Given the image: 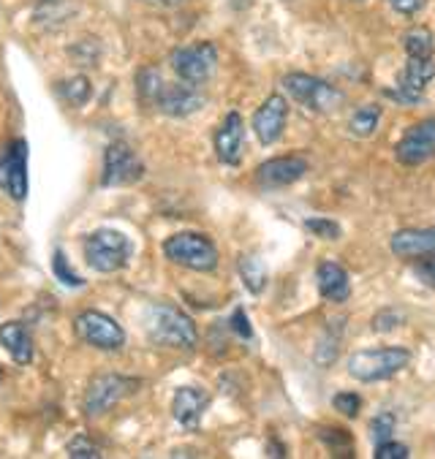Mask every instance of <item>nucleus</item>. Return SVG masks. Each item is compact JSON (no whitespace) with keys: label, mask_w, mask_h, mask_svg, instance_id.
Instances as JSON below:
<instances>
[{"label":"nucleus","mask_w":435,"mask_h":459,"mask_svg":"<svg viewBox=\"0 0 435 459\" xmlns=\"http://www.w3.org/2000/svg\"><path fill=\"white\" fill-rule=\"evenodd\" d=\"M142 4L161 6V9H174V6H183V4H188V0H142Z\"/></svg>","instance_id":"39"},{"label":"nucleus","mask_w":435,"mask_h":459,"mask_svg":"<svg viewBox=\"0 0 435 459\" xmlns=\"http://www.w3.org/2000/svg\"><path fill=\"white\" fill-rule=\"evenodd\" d=\"M171 68L180 76V82L204 84L218 68V49L210 41L180 47V49L171 52Z\"/></svg>","instance_id":"7"},{"label":"nucleus","mask_w":435,"mask_h":459,"mask_svg":"<svg viewBox=\"0 0 435 459\" xmlns=\"http://www.w3.org/2000/svg\"><path fill=\"white\" fill-rule=\"evenodd\" d=\"M283 90L289 93V99H294L300 107H305L308 112H316V115L335 112L345 101L340 90H335L329 82L316 79L310 74H286Z\"/></svg>","instance_id":"3"},{"label":"nucleus","mask_w":435,"mask_h":459,"mask_svg":"<svg viewBox=\"0 0 435 459\" xmlns=\"http://www.w3.org/2000/svg\"><path fill=\"white\" fill-rule=\"evenodd\" d=\"M403 49L408 52V57H432L435 52V41H432V33L427 28H411L405 36H403Z\"/></svg>","instance_id":"25"},{"label":"nucleus","mask_w":435,"mask_h":459,"mask_svg":"<svg viewBox=\"0 0 435 459\" xmlns=\"http://www.w3.org/2000/svg\"><path fill=\"white\" fill-rule=\"evenodd\" d=\"M411 364V353L405 348H368L348 356V376L360 384L389 381Z\"/></svg>","instance_id":"2"},{"label":"nucleus","mask_w":435,"mask_h":459,"mask_svg":"<svg viewBox=\"0 0 435 459\" xmlns=\"http://www.w3.org/2000/svg\"><path fill=\"white\" fill-rule=\"evenodd\" d=\"M231 329L242 337V340H250L253 337V329H250V321H248V316H245V310L242 307H237L234 310V316H231Z\"/></svg>","instance_id":"37"},{"label":"nucleus","mask_w":435,"mask_h":459,"mask_svg":"<svg viewBox=\"0 0 435 459\" xmlns=\"http://www.w3.org/2000/svg\"><path fill=\"white\" fill-rule=\"evenodd\" d=\"M318 440L326 446L329 454L335 456H354V440L345 429H337V427H318Z\"/></svg>","instance_id":"24"},{"label":"nucleus","mask_w":435,"mask_h":459,"mask_svg":"<svg viewBox=\"0 0 435 459\" xmlns=\"http://www.w3.org/2000/svg\"><path fill=\"white\" fill-rule=\"evenodd\" d=\"M316 286H318V294L326 302H335V305H340V302H345L348 297H352V281H348V272L335 261L318 264Z\"/></svg>","instance_id":"18"},{"label":"nucleus","mask_w":435,"mask_h":459,"mask_svg":"<svg viewBox=\"0 0 435 459\" xmlns=\"http://www.w3.org/2000/svg\"><path fill=\"white\" fill-rule=\"evenodd\" d=\"M210 405V394L196 389V386H183L174 392V400H171V413L178 419L186 429H196L204 411Z\"/></svg>","instance_id":"17"},{"label":"nucleus","mask_w":435,"mask_h":459,"mask_svg":"<svg viewBox=\"0 0 435 459\" xmlns=\"http://www.w3.org/2000/svg\"><path fill=\"white\" fill-rule=\"evenodd\" d=\"M68 4H57V0H44L41 9L36 12V22L47 25V28H60L68 17Z\"/></svg>","instance_id":"27"},{"label":"nucleus","mask_w":435,"mask_h":459,"mask_svg":"<svg viewBox=\"0 0 435 459\" xmlns=\"http://www.w3.org/2000/svg\"><path fill=\"white\" fill-rule=\"evenodd\" d=\"M0 378H4V376H0Z\"/></svg>","instance_id":"41"},{"label":"nucleus","mask_w":435,"mask_h":459,"mask_svg":"<svg viewBox=\"0 0 435 459\" xmlns=\"http://www.w3.org/2000/svg\"><path fill=\"white\" fill-rule=\"evenodd\" d=\"M136 90H139V99L144 104H152L158 101L161 90H163V79H161V71L158 68H142L136 74Z\"/></svg>","instance_id":"26"},{"label":"nucleus","mask_w":435,"mask_h":459,"mask_svg":"<svg viewBox=\"0 0 435 459\" xmlns=\"http://www.w3.org/2000/svg\"><path fill=\"white\" fill-rule=\"evenodd\" d=\"M0 342H4V348L12 353V359L17 364H28L33 359V337H30L28 326L20 321H9L0 326Z\"/></svg>","instance_id":"20"},{"label":"nucleus","mask_w":435,"mask_h":459,"mask_svg":"<svg viewBox=\"0 0 435 459\" xmlns=\"http://www.w3.org/2000/svg\"><path fill=\"white\" fill-rule=\"evenodd\" d=\"M413 272H416V278H419L424 286H432V289H435V258H427V261L416 264Z\"/></svg>","instance_id":"38"},{"label":"nucleus","mask_w":435,"mask_h":459,"mask_svg":"<svg viewBox=\"0 0 435 459\" xmlns=\"http://www.w3.org/2000/svg\"><path fill=\"white\" fill-rule=\"evenodd\" d=\"M139 386V381L134 378H123V376H99L91 381L82 400V408L87 416H104L109 408H115L126 394H131Z\"/></svg>","instance_id":"8"},{"label":"nucleus","mask_w":435,"mask_h":459,"mask_svg":"<svg viewBox=\"0 0 435 459\" xmlns=\"http://www.w3.org/2000/svg\"><path fill=\"white\" fill-rule=\"evenodd\" d=\"M144 166L134 155V150L123 142H115L104 152V174L101 182L107 188H120V186H134L136 179H142Z\"/></svg>","instance_id":"10"},{"label":"nucleus","mask_w":435,"mask_h":459,"mask_svg":"<svg viewBox=\"0 0 435 459\" xmlns=\"http://www.w3.org/2000/svg\"><path fill=\"white\" fill-rule=\"evenodd\" d=\"M305 229H308L313 237L326 239V242H335V239H340V234H343L340 223H335V221H329V218H308V221H305Z\"/></svg>","instance_id":"29"},{"label":"nucleus","mask_w":435,"mask_h":459,"mask_svg":"<svg viewBox=\"0 0 435 459\" xmlns=\"http://www.w3.org/2000/svg\"><path fill=\"white\" fill-rule=\"evenodd\" d=\"M392 432H395V416H392V413H381V416H376V419L370 421V435H373L376 446L384 443V440H389Z\"/></svg>","instance_id":"33"},{"label":"nucleus","mask_w":435,"mask_h":459,"mask_svg":"<svg viewBox=\"0 0 435 459\" xmlns=\"http://www.w3.org/2000/svg\"><path fill=\"white\" fill-rule=\"evenodd\" d=\"M52 269H55V278L63 283V286H71V289H82L84 286V281L79 278V274L68 266V258H65V253L57 247L55 250V258H52Z\"/></svg>","instance_id":"28"},{"label":"nucleus","mask_w":435,"mask_h":459,"mask_svg":"<svg viewBox=\"0 0 435 459\" xmlns=\"http://www.w3.org/2000/svg\"><path fill=\"white\" fill-rule=\"evenodd\" d=\"M74 332L82 342L93 345L96 351H120L126 345V332L123 326L101 313V310H84L74 321Z\"/></svg>","instance_id":"6"},{"label":"nucleus","mask_w":435,"mask_h":459,"mask_svg":"<svg viewBox=\"0 0 435 459\" xmlns=\"http://www.w3.org/2000/svg\"><path fill=\"white\" fill-rule=\"evenodd\" d=\"M163 255L194 272H213L218 266V247L210 237L183 231L163 242Z\"/></svg>","instance_id":"5"},{"label":"nucleus","mask_w":435,"mask_h":459,"mask_svg":"<svg viewBox=\"0 0 435 459\" xmlns=\"http://www.w3.org/2000/svg\"><path fill=\"white\" fill-rule=\"evenodd\" d=\"M387 4H389L397 14L413 17V14H419V12L427 6V0H387Z\"/></svg>","instance_id":"36"},{"label":"nucleus","mask_w":435,"mask_h":459,"mask_svg":"<svg viewBox=\"0 0 435 459\" xmlns=\"http://www.w3.org/2000/svg\"><path fill=\"white\" fill-rule=\"evenodd\" d=\"M332 408L340 411L345 419H357L360 411H362V400H360V394H354V392H340V394L332 397Z\"/></svg>","instance_id":"32"},{"label":"nucleus","mask_w":435,"mask_h":459,"mask_svg":"<svg viewBox=\"0 0 435 459\" xmlns=\"http://www.w3.org/2000/svg\"><path fill=\"white\" fill-rule=\"evenodd\" d=\"M308 174V160L300 155H283V158H273L267 163H261L256 171V182L261 188H286L294 186L297 179H302Z\"/></svg>","instance_id":"15"},{"label":"nucleus","mask_w":435,"mask_h":459,"mask_svg":"<svg viewBox=\"0 0 435 459\" xmlns=\"http://www.w3.org/2000/svg\"><path fill=\"white\" fill-rule=\"evenodd\" d=\"M405 456H408V446L397 440H384L376 446V459H405Z\"/></svg>","instance_id":"34"},{"label":"nucleus","mask_w":435,"mask_h":459,"mask_svg":"<svg viewBox=\"0 0 435 459\" xmlns=\"http://www.w3.org/2000/svg\"><path fill=\"white\" fill-rule=\"evenodd\" d=\"M237 266H239V278H242V283H245V289L250 294H261L267 289V266L258 255L245 253V255H239Z\"/></svg>","instance_id":"21"},{"label":"nucleus","mask_w":435,"mask_h":459,"mask_svg":"<svg viewBox=\"0 0 435 459\" xmlns=\"http://www.w3.org/2000/svg\"><path fill=\"white\" fill-rule=\"evenodd\" d=\"M343 318L337 321H329V326H326V332L321 334V340H318V345H316V364L318 367H329L332 361H335V353H337V345H340V337H343Z\"/></svg>","instance_id":"23"},{"label":"nucleus","mask_w":435,"mask_h":459,"mask_svg":"<svg viewBox=\"0 0 435 459\" xmlns=\"http://www.w3.org/2000/svg\"><path fill=\"white\" fill-rule=\"evenodd\" d=\"M131 239L123 231L115 229H101L84 237V258L96 272H117L128 264L131 258Z\"/></svg>","instance_id":"4"},{"label":"nucleus","mask_w":435,"mask_h":459,"mask_svg":"<svg viewBox=\"0 0 435 459\" xmlns=\"http://www.w3.org/2000/svg\"><path fill=\"white\" fill-rule=\"evenodd\" d=\"M68 456L71 459H101V448L87 437V435H76L71 443H68Z\"/></svg>","instance_id":"31"},{"label":"nucleus","mask_w":435,"mask_h":459,"mask_svg":"<svg viewBox=\"0 0 435 459\" xmlns=\"http://www.w3.org/2000/svg\"><path fill=\"white\" fill-rule=\"evenodd\" d=\"M63 96L74 107H82L87 101V96H91V82H87L84 76H74V79L63 82Z\"/></svg>","instance_id":"30"},{"label":"nucleus","mask_w":435,"mask_h":459,"mask_svg":"<svg viewBox=\"0 0 435 459\" xmlns=\"http://www.w3.org/2000/svg\"><path fill=\"white\" fill-rule=\"evenodd\" d=\"M144 332L147 340L161 348L191 351L199 342L196 324L191 321L188 313H183L174 305H150L144 313Z\"/></svg>","instance_id":"1"},{"label":"nucleus","mask_w":435,"mask_h":459,"mask_svg":"<svg viewBox=\"0 0 435 459\" xmlns=\"http://www.w3.org/2000/svg\"><path fill=\"white\" fill-rule=\"evenodd\" d=\"M286 120H289V101L283 96H278V93L270 96L265 104L258 107V112L253 115V134H256V139L265 147L275 144L283 136Z\"/></svg>","instance_id":"14"},{"label":"nucleus","mask_w":435,"mask_h":459,"mask_svg":"<svg viewBox=\"0 0 435 459\" xmlns=\"http://www.w3.org/2000/svg\"><path fill=\"white\" fill-rule=\"evenodd\" d=\"M245 150V123L237 112L226 115L221 128L215 131V155L226 166H237Z\"/></svg>","instance_id":"16"},{"label":"nucleus","mask_w":435,"mask_h":459,"mask_svg":"<svg viewBox=\"0 0 435 459\" xmlns=\"http://www.w3.org/2000/svg\"><path fill=\"white\" fill-rule=\"evenodd\" d=\"M41 4H44V0H41Z\"/></svg>","instance_id":"40"},{"label":"nucleus","mask_w":435,"mask_h":459,"mask_svg":"<svg viewBox=\"0 0 435 459\" xmlns=\"http://www.w3.org/2000/svg\"><path fill=\"white\" fill-rule=\"evenodd\" d=\"M204 101L207 99L199 90V84L183 82V84H163L155 107L169 117H188V115H196L204 107Z\"/></svg>","instance_id":"13"},{"label":"nucleus","mask_w":435,"mask_h":459,"mask_svg":"<svg viewBox=\"0 0 435 459\" xmlns=\"http://www.w3.org/2000/svg\"><path fill=\"white\" fill-rule=\"evenodd\" d=\"M435 76V63L432 57L422 60V57H408L405 68L397 74V84H395V99L403 104H419L427 84Z\"/></svg>","instance_id":"12"},{"label":"nucleus","mask_w":435,"mask_h":459,"mask_svg":"<svg viewBox=\"0 0 435 459\" xmlns=\"http://www.w3.org/2000/svg\"><path fill=\"white\" fill-rule=\"evenodd\" d=\"M378 123H381V107L378 104H365L352 115V120H348V131H352L357 139H368V136L376 134Z\"/></svg>","instance_id":"22"},{"label":"nucleus","mask_w":435,"mask_h":459,"mask_svg":"<svg viewBox=\"0 0 435 459\" xmlns=\"http://www.w3.org/2000/svg\"><path fill=\"white\" fill-rule=\"evenodd\" d=\"M0 188L14 202L28 199V142L17 139L0 155Z\"/></svg>","instance_id":"9"},{"label":"nucleus","mask_w":435,"mask_h":459,"mask_svg":"<svg viewBox=\"0 0 435 459\" xmlns=\"http://www.w3.org/2000/svg\"><path fill=\"white\" fill-rule=\"evenodd\" d=\"M400 324H403V316L395 313V310H384V313H378V316L373 318V329H376V332H392V329H397Z\"/></svg>","instance_id":"35"},{"label":"nucleus","mask_w":435,"mask_h":459,"mask_svg":"<svg viewBox=\"0 0 435 459\" xmlns=\"http://www.w3.org/2000/svg\"><path fill=\"white\" fill-rule=\"evenodd\" d=\"M397 258L435 255V226L432 229H403L389 242Z\"/></svg>","instance_id":"19"},{"label":"nucleus","mask_w":435,"mask_h":459,"mask_svg":"<svg viewBox=\"0 0 435 459\" xmlns=\"http://www.w3.org/2000/svg\"><path fill=\"white\" fill-rule=\"evenodd\" d=\"M395 155L403 166H419L435 155V117L411 126L395 147Z\"/></svg>","instance_id":"11"}]
</instances>
